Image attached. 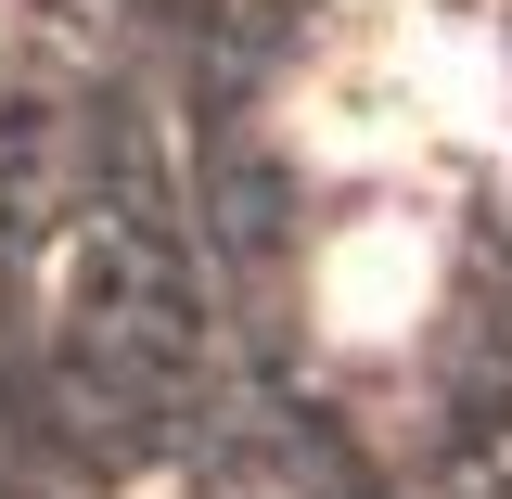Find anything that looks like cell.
<instances>
[{
    "mask_svg": "<svg viewBox=\"0 0 512 499\" xmlns=\"http://www.w3.org/2000/svg\"><path fill=\"white\" fill-rule=\"evenodd\" d=\"M423 282H436V269H423L410 231H359V244L333 256V320H346V333H397V320L423 308Z\"/></svg>",
    "mask_w": 512,
    "mask_h": 499,
    "instance_id": "1",
    "label": "cell"
}]
</instances>
